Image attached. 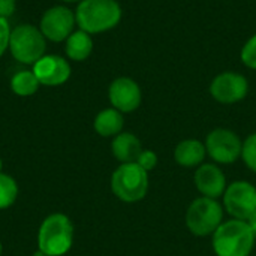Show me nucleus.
<instances>
[{
  "label": "nucleus",
  "instance_id": "nucleus-1",
  "mask_svg": "<svg viewBox=\"0 0 256 256\" xmlns=\"http://www.w3.org/2000/svg\"><path fill=\"white\" fill-rule=\"evenodd\" d=\"M80 30L98 34L114 28L122 20V6L117 0H81L75 10Z\"/></svg>",
  "mask_w": 256,
  "mask_h": 256
},
{
  "label": "nucleus",
  "instance_id": "nucleus-2",
  "mask_svg": "<svg viewBox=\"0 0 256 256\" xmlns=\"http://www.w3.org/2000/svg\"><path fill=\"white\" fill-rule=\"evenodd\" d=\"M255 242L248 222L238 219L224 220L212 236L216 256H250Z\"/></svg>",
  "mask_w": 256,
  "mask_h": 256
},
{
  "label": "nucleus",
  "instance_id": "nucleus-3",
  "mask_svg": "<svg viewBox=\"0 0 256 256\" xmlns=\"http://www.w3.org/2000/svg\"><path fill=\"white\" fill-rule=\"evenodd\" d=\"M74 242V226L66 214L54 213L44 219L39 234V250L46 256H62L69 252Z\"/></svg>",
  "mask_w": 256,
  "mask_h": 256
},
{
  "label": "nucleus",
  "instance_id": "nucleus-4",
  "mask_svg": "<svg viewBox=\"0 0 256 256\" xmlns=\"http://www.w3.org/2000/svg\"><path fill=\"white\" fill-rule=\"evenodd\" d=\"M111 190L123 202H138L144 200L148 192V172L136 162L120 164L112 172Z\"/></svg>",
  "mask_w": 256,
  "mask_h": 256
},
{
  "label": "nucleus",
  "instance_id": "nucleus-5",
  "mask_svg": "<svg viewBox=\"0 0 256 256\" xmlns=\"http://www.w3.org/2000/svg\"><path fill=\"white\" fill-rule=\"evenodd\" d=\"M186 226L196 237L213 236L224 222V206L218 200L200 196L186 210Z\"/></svg>",
  "mask_w": 256,
  "mask_h": 256
},
{
  "label": "nucleus",
  "instance_id": "nucleus-6",
  "mask_svg": "<svg viewBox=\"0 0 256 256\" xmlns=\"http://www.w3.org/2000/svg\"><path fill=\"white\" fill-rule=\"evenodd\" d=\"M46 39L42 32L32 24H20L10 32L9 51L22 64H34L45 56Z\"/></svg>",
  "mask_w": 256,
  "mask_h": 256
},
{
  "label": "nucleus",
  "instance_id": "nucleus-7",
  "mask_svg": "<svg viewBox=\"0 0 256 256\" xmlns=\"http://www.w3.org/2000/svg\"><path fill=\"white\" fill-rule=\"evenodd\" d=\"M224 208L232 219L249 220L256 213V186L246 180L228 184L224 194Z\"/></svg>",
  "mask_w": 256,
  "mask_h": 256
},
{
  "label": "nucleus",
  "instance_id": "nucleus-8",
  "mask_svg": "<svg viewBox=\"0 0 256 256\" xmlns=\"http://www.w3.org/2000/svg\"><path fill=\"white\" fill-rule=\"evenodd\" d=\"M204 146L212 160L220 165L234 164L242 158L243 141L231 129H225V128L213 129L207 135Z\"/></svg>",
  "mask_w": 256,
  "mask_h": 256
},
{
  "label": "nucleus",
  "instance_id": "nucleus-9",
  "mask_svg": "<svg viewBox=\"0 0 256 256\" xmlns=\"http://www.w3.org/2000/svg\"><path fill=\"white\" fill-rule=\"evenodd\" d=\"M75 26V12H72L68 6L57 4L44 12L39 30L45 39L51 42H63L74 33Z\"/></svg>",
  "mask_w": 256,
  "mask_h": 256
},
{
  "label": "nucleus",
  "instance_id": "nucleus-10",
  "mask_svg": "<svg viewBox=\"0 0 256 256\" xmlns=\"http://www.w3.org/2000/svg\"><path fill=\"white\" fill-rule=\"evenodd\" d=\"M249 82L244 75L237 72H222L210 84V93L214 100L224 105H232L248 96Z\"/></svg>",
  "mask_w": 256,
  "mask_h": 256
},
{
  "label": "nucleus",
  "instance_id": "nucleus-11",
  "mask_svg": "<svg viewBox=\"0 0 256 256\" xmlns=\"http://www.w3.org/2000/svg\"><path fill=\"white\" fill-rule=\"evenodd\" d=\"M108 99L120 112H132L138 110L142 100V93L136 81L128 76L116 78L108 88Z\"/></svg>",
  "mask_w": 256,
  "mask_h": 256
},
{
  "label": "nucleus",
  "instance_id": "nucleus-12",
  "mask_svg": "<svg viewBox=\"0 0 256 256\" xmlns=\"http://www.w3.org/2000/svg\"><path fill=\"white\" fill-rule=\"evenodd\" d=\"M70 64L69 62L56 54H45L33 64V74L42 86L56 87L64 84L70 76Z\"/></svg>",
  "mask_w": 256,
  "mask_h": 256
},
{
  "label": "nucleus",
  "instance_id": "nucleus-13",
  "mask_svg": "<svg viewBox=\"0 0 256 256\" xmlns=\"http://www.w3.org/2000/svg\"><path fill=\"white\" fill-rule=\"evenodd\" d=\"M194 183L196 190L207 198L219 200L224 196L228 183L224 171L218 164H202L196 168L194 176Z\"/></svg>",
  "mask_w": 256,
  "mask_h": 256
},
{
  "label": "nucleus",
  "instance_id": "nucleus-14",
  "mask_svg": "<svg viewBox=\"0 0 256 256\" xmlns=\"http://www.w3.org/2000/svg\"><path fill=\"white\" fill-rule=\"evenodd\" d=\"M206 156L207 150L204 142L192 138L180 141L174 150V159L183 168H198L204 164Z\"/></svg>",
  "mask_w": 256,
  "mask_h": 256
},
{
  "label": "nucleus",
  "instance_id": "nucleus-15",
  "mask_svg": "<svg viewBox=\"0 0 256 256\" xmlns=\"http://www.w3.org/2000/svg\"><path fill=\"white\" fill-rule=\"evenodd\" d=\"M111 152L120 164H132L138 160L142 146L136 135L130 132H120L111 142Z\"/></svg>",
  "mask_w": 256,
  "mask_h": 256
},
{
  "label": "nucleus",
  "instance_id": "nucleus-16",
  "mask_svg": "<svg viewBox=\"0 0 256 256\" xmlns=\"http://www.w3.org/2000/svg\"><path fill=\"white\" fill-rule=\"evenodd\" d=\"M94 130L100 135V136H116L120 132H123V126H124V118H123V112L117 111L116 108H105L102 110L96 118H94Z\"/></svg>",
  "mask_w": 256,
  "mask_h": 256
},
{
  "label": "nucleus",
  "instance_id": "nucleus-17",
  "mask_svg": "<svg viewBox=\"0 0 256 256\" xmlns=\"http://www.w3.org/2000/svg\"><path fill=\"white\" fill-rule=\"evenodd\" d=\"M64 51H66L68 58H70L74 62H82V60L88 58V56L93 51V39H92V34H88V33H86L82 30L74 32L66 39Z\"/></svg>",
  "mask_w": 256,
  "mask_h": 256
},
{
  "label": "nucleus",
  "instance_id": "nucleus-18",
  "mask_svg": "<svg viewBox=\"0 0 256 256\" xmlns=\"http://www.w3.org/2000/svg\"><path fill=\"white\" fill-rule=\"evenodd\" d=\"M40 82L38 81L33 70H20L10 80V88L15 94L27 98L38 92Z\"/></svg>",
  "mask_w": 256,
  "mask_h": 256
},
{
  "label": "nucleus",
  "instance_id": "nucleus-19",
  "mask_svg": "<svg viewBox=\"0 0 256 256\" xmlns=\"http://www.w3.org/2000/svg\"><path fill=\"white\" fill-rule=\"evenodd\" d=\"M18 195V186L10 176L0 172V210L10 207Z\"/></svg>",
  "mask_w": 256,
  "mask_h": 256
},
{
  "label": "nucleus",
  "instance_id": "nucleus-20",
  "mask_svg": "<svg viewBox=\"0 0 256 256\" xmlns=\"http://www.w3.org/2000/svg\"><path fill=\"white\" fill-rule=\"evenodd\" d=\"M242 159L244 165L256 172V132L250 134L244 141H243V150H242Z\"/></svg>",
  "mask_w": 256,
  "mask_h": 256
},
{
  "label": "nucleus",
  "instance_id": "nucleus-21",
  "mask_svg": "<svg viewBox=\"0 0 256 256\" xmlns=\"http://www.w3.org/2000/svg\"><path fill=\"white\" fill-rule=\"evenodd\" d=\"M240 58L243 62L244 66H248L249 69L256 70V34H254L242 48V54Z\"/></svg>",
  "mask_w": 256,
  "mask_h": 256
},
{
  "label": "nucleus",
  "instance_id": "nucleus-22",
  "mask_svg": "<svg viewBox=\"0 0 256 256\" xmlns=\"http://www.w3.org/2000/svg\"><path fill=\"white\" fill-rule=\"evenodd\" d=\"M158 162H159L158 154L153 150H142L141 154H140V158H138V160H136V164L144 171H147V172H150L152 170H154L156 165H158Z\"/></svg>",
  "mask_w": 256,
  "mask_h": 256
},
{
  "label": "nucleus",
  "instance_id": "nucleus-23",
  "mask_svg": "<svg viewBox=\"0 0 256 256\" xmlns=\"http://www.w3.org/2000/svg\"><path fill=\"white\" fill-rule=\"evenodd\" d=\"M10 26L8 22V18H0V57L9 50V40H10Z\"/></svg>",
  "mask_w": 256,
  "mask_h": 256
},
{
  "label": "nucleus",
  "instance_id": "nucleus-24",
  "mask_svg": "<svg viewBox=\"0 0 256 256\" xmlns=\"http://www.w3.org/2000/svg\"><path fill=\"white\" fill-rule=\"evenodd\" d=\"M16 8L15 0H0V18H9Z\"/></svg>",
  "mask_w": 256,
  "mask_h": 256
},
{
  "label": "nucleus",
  "instance_id": "nucleus-25",
  "mask_svg": "<svg viewBox=\"0 0 256 256\" xmlns=\"http://www.w3.org/2000/svg\"><path fill=\"white\" fill-rule=\"evenodd\" d=\"M248 222V225H249V228H250V231H252V234L255 236L256 238V213L249 219V220H246Z\"/></svg>",
  "mask_w": 256,
  "mask_h": 256
},
{
  "label": "nucleus",
  "instance_id": "nucleus-26",
  "mask_svg": "<svg viewBox=\"0 0 256 256\" xmlns=\"http://www.w3.org/2000/svg\"><path fill=\"white\" fill-rule=\"evenodd\" d=\"M33 256H46V255H45L44 252H40V250H38V252H36V254H34V255H33Z\"/></svg>",
  "mask_w": 256,
  "mask_h": 256
},
{
  "label": "nucleus",
  "instance_id": "nucleus-27",
  "mask_svg": "<svg viewBox=\"0 0 256 256\" xmlns=\"http://www.w3.org/2000/svg\"><path fill=\"white\" fill-rule=\"evenodd\" d=\"M62 2H66V3H72V2H81V0H62Z\"/></svg>",
  "mask_w": 256,
  "mask_h": 256
},
{
  "label": "nucleus",
  "instance_id": "nucleus-28",
  "mask_svg": "<svg viewBox=\"0 0 256 256\" xmlns=\"http://www.w3.org/2000/svg\"><path fill=\"white\" fill-rule=\"evenodd\" d=\"M0 171H2V159H0Z\"/></svg>",
  "mask_w": 256,
  "mask_h": 256
},
{
  "label": "nucleus",
  "instance_id": "nucleus-29",
  "mask_svg": "<svg viewBox=\"0 0 256 256\" xmlns=\"http://www.w3.org/2000/svg\"><path fill=\"white\" fill-rule=\"evenodd\" d=\"M0 255H2V243H0Z\"/></svg>",
  "mask_w": 256,
  "mask_h": 256
}]
</instances>
